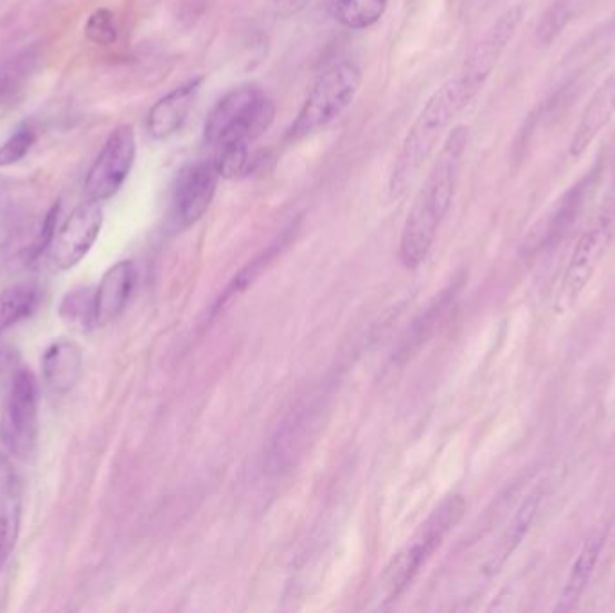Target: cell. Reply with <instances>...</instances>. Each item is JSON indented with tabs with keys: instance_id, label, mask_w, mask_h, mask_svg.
<instances>
[{
	"instance_id": "obj_11",
	"label": "cell",
	"mask_w": 615,
	"mask_h": 613,
	"mask_svg": "<svg viewBox=\"0 0 615 613\" xmlns=\"http://www.w3.org/2000/svg\"><path fill=\"white\" fill-rule=\"evenodd\" d=\"M102 211L99 201L87 200L76 207L61 225L51 244V261L58 270H70L90 253L101 233Z\"/></svg>"
},
{
	"instance_id": "obj_5",
	"label": "cell",
	"mask_w": 615,
	"mask_h": 613,
	"mask_svg": "<svg viewBox=\"0 0 615 613\" xmlns=\"http://www.w3.org/2000/svg\"><path fill=\"white\" fill-rule=\"evenodd\" d=\"M462 513H465V502L461 501V496L448 498L421 527L420 536L394 556L385 568L382 581L388 601L397 600L398 595L406 592L407 586L420 572L421 565L433 553V548L439 547L448 531L453 530V525L461 520Z\"/></svg>"
},
{
	"instance_id": "obj_27",
	"label": "cell",
	"mask_w": 615,
	"mask_h": 613,
	"mask_svg": "<svg viewBox=\"0 0 615 613\" xmlns=\"http://www.w3.org/2000/svg\"><path fill=\"white\" fill-rule=\"evenodd\" d=\"M35 145V134L31 130H19L13 137H10L4 145L0 146V168L13 166L22 160Z\"/></svg>"
},
{
	"instance_id": "obj_19",
	"label": "cell",
	"mask_w": 615,
	"mask_h": 613,
	"mask_svg": "<svg viewBox=\"0 0 615 613\" xmlns=\"http://www.w3.org/2000/svg\"><path fill=\"white\" fill-rule=\"evenodd\" d=\"M213 160L218 168L219 177L242 180L256 175L269 162V154L265 150H254L252 145H243L219 151Z\"/></svg>"
},
{
	"instance_id": "obj_24",
	"label": "cell",
	"mask_w": 615,
	"mask_h": 613,
	"mask_svg": "<svg viewBox=\"0 0 615 613\" xmlns=\"http://www.w3.org/2000/svg\"><path fill=\"white\" fill-rule=\"evenodd\" d=\"M92 288H75L64 297L60 305V319L75 332H89L96 326V299Z\"/></svg>"
},
{
	"instance_id": "obj_20",
	"label": "cell",
	"mask_w": 615,
	"mask_h": 613,
	"mask_svg": "<svg viewBox=\"0 0 615 613\" xmlns=\"http://www.w3.org/2000/svg\"><path fill=\"white\" fill-rule=\"evenodd\" d=\"M40 303V291L37 286L13 285L0 294V335L13 328L14 324L33 315Z\"/></svg>"
},
{
	"instance_id": "obj_25",
	"label": "cell",
	"mask_w": 615,
	"mask_h": 613,
	"mask_svg": "<svg viewBox=\"0 0 615 613\" xmlns=\"http://www.w3.org/2000/svg\"><path fill=\"white\" fill-rule=\"evenodd\" d=\"M38 61L40 52L37 48H31L0 63V101L10 99L22 89V85L37 69Z\"/></svg>"
},
{
	"instance_id": "obj_23",
	"label": "cell",
	"mask_w": 615,
	"mask_h": 613,
	"mask_svg": "<svg viewBox=\"0 0 615 613\" xmlns=\"http://www.w3.org/2000/svg\"><path fill=\"white\" fill-rule=\"evenodd\" d=\"M593 2L594 0H553V4L547 8L546 13L540 19L538 29H536L538 42L549 46Z\"/></svg>"
},
{
	"instance_id": "obj_7",
	"label": "cell",
	"mask_w": 615,
	"mask_h": 613,
	"mask_svg": "<svg viewBox=\"0 0 615 613\" xmlns=\"http://www.w3.org/2000/svg\"><path fill=\"white\" fill-rule=\"evenodd\" d=\"M38 434L37 376L20 367L11 378L0 419V439L19 459H29L35 452Z\"/></svg>"
},
{
	"instance_id": "obj_14",
	"label": "cell",
	"mask_w": 615,
	"mask_h": 613,
	"mask_svg": "<svg viewBox=\"0 0 615 613\" xmlns=\"http://www.w3.org/2000/svg\"><path fill=\"white\" fill-rule=\"evenodd\" d=\"M615 118V71L612 72L596 90V95L583 110L578 127L570 139V155L579 157L588 146L596 141L597 136L611 125Z\"/></svg>"
},
{
	"instance_id": "obj_6",
	"label": "cell",
	"mask_w": 615,
	"mask_h": 613,
	"mask_svg": "<svg viewBox=\"0 0 615 613\" xmlns=\"http://www.w3.org/2000/svg\"><path fill=\"white\" fill-rule=\"evenodd\" d=\"M614 236L615 197L603 207L602 212L594 218L590 227L578 239L556 297V314H565L578 300L579 294L593 279L594 271L611 247Z\"/></svg>"
},
{
	"instance_id": "obj_8",
	"label": "cell",
	"mask_w": 615,
	"mask_h": 613,
	"mask_svg": "<svg viewBox=\"0 0 615 613\" xmlns=\"http://www.w3.org/2000/svg\"><path fill=\"white\" fill-rule=\"evenodd\" d=\"M136 155L134 128L130 125L114 128L85 178V192L89 200L105 201L113 198L130 175Z\"/></svg>"
},
{
	"instance_id": "obj_17",
	"label": "cell",
	"mask_w": 615,
	"mask_h": 613,
	"mask_svg": "<svg viewBox=\"0 0 615 613\" xmlns=\"http://www.w3.org/2000/svg\"><path fill=\"white\" fill-rule=\"evenodd\" d=\"M540 493H531L523 502V506L518 507L517 515L512 516L508 531L504 533V538L500 540L499 548L495 551L490 563H488L490 572L499 571L504 562L511 556L512 551L526 538V534L529 533L533 522H535L538 507H540Z\"/></svg>"
},
{
	"instance_id": "obj_1",
	"label": "cell",
	"mask_w": 615,
	"mask_h": 613,
	"mask_svg": "<svg viewBox=\"0 0 615 613\" xmlns=\"http://www.w3.org/2000/svg\"><path fill=\"white\" fill-rule=\"evenodd\" d=\"M470 141V128L456 127L448 134L438 159L427 175L401 230L400 258L407 268H418L429 256L439 225L452 206L457 180L461 174Z\"/></svg>"
},
{
	"instance_id": "obj_15",
	"label": "cell",
	"mask_w": 615,
	"mask_h": 613,
	"mask_svg": "<svg viewBox=\"0 0 615 613\" xmlns=\"http://www.w3.org/2000/svg\"><path fill=\"white\" fill-rule=\"evenodd\" d=\"M84 355L78 344L60 338L47 347L42 360L43 384L52 394H67L80 382Z\"/></svg>"
},
{
	"instance_id": "obj_12",
	"label": "cell",
	"mask_w": 615,
	"mask_h": 613,
	"mask_svg": "<svg viewBox=\"0 0 615 613\" xmlns=\"http://www.w3.org/2000/svg\"><path fill=\"white\" fill-rule=\"evenodd\" d=\"M202 85H204V76L193 78L186 83L178 85L177 89H173L152 107L146 127L155 141H166L183 130Z\"/></svg>"
},
{
	"instance_id": "obj_26",
	"label": "cell",
	"mask_w": 615,
	"mask_h": 613,
	"mask_svg": "<svg viewBox=\"0 0 615 613\" xmlns=\"http://www.w3.org/2000/svg\"><path fill=\"white\" fill-rule=\"evenodd\" d=\"M85 37L89 38L90 42L96 46H113L117 40L116 17L113 11L107 8L94 11L90 14L87 24H85Z\"/></svg>"
},
{
	"instance_id": "obj_29",
	"label": "cell",
	"mask_w": 615,
	"mask_h": 613,
	"mask_svg": "<svg viewBox=\"0 0 615 613\" xmlns=\"http://www.w3.org/2000/svg\"><path fill=\"white\" fill-rule=\"evenodd\" d=\"M465 2H467L468 8H474V6L479 4L482 0H465Z\"/></svg>"
},
{
	"instance_id": "obj_18",
	"label": "cell",
	"mask_w": 615,
	"mask_h": 613,
	"mask_svg": "<svg viewBox=\"0 0 615 613\" xmlns=\"http://www.w3.org/2000/svg\"><path fill=\"white\" fill-rule=\"evenodd\" d=\"M20 531V490L14 478L0 495V572L4 571L13 554Z\"/></svg>"
},
{
	"instance_id": "obj_3",
	"label": "cell",
	"mask_w": 615,
	"mask_h": 613,
	"mask_svg": "<svg viewBox=\"0 0 615 613\" xmlns=\"http://www.w3.org/2000/svg\"><path fill=\"white\" fill-rule=\"evenodd\" d=\"M275 118L272 99L256 87H240L213 107L204 125V145L213 154L234 146L254 145Z\"/></svg>"
},
{
	"instance_id": "obj_9",
	"label": "cell",
	"mask_w": 615,
	"mask_h": 613,
	"mask_svg": "<svg viewBox=\"0 0 615 613\" xmlns=\"http://www.w3.org/2000/svg\"><path fill=\"white\" fill-rule=\"evenodd\" d=\"M215 160H196L178 171L173 188V218L180 229L192 227L209 209L219 180Z\"/></svg>"
},
{
	"instance_id": "obj_22",
	"label": "cell",
	"mask_w": 615,
	"mask_h": 613,
	"mask_svg": "<svg viewBox=\"0 0 615 613\" xmlns=\"http://www.w3.org/2000/svg\"><path fill=\"white\" fill-rule=\"evenodd\" d=\"M593 175L590 174L588 177L583 178L582 182L576 184L574 188L565 192L558 207L547 218L544 230H541L544 233L541 239H546L547 241V239L558 238V236L564 235L567 227L573 224V220H576V216H578L579 209H582L583 200L587 197V192L593 189Z\"/></svg>"
},
{
	"instance_id": "obj_16",
	"label": "cell",
	"mask_w": 615,
	"mask_h": 613,
	"mask_svg": "<svg viewBox=\"0 0 615 613\" xmlns=\"http://www.w3.org/2000/svg\"><path fill=\"white\" fill-rule=\"evenodd\" d=\"M605 531H597L590 534L587 542L579 551L573 568H570L569 577L565 581L564 590L559 595L558 612H569L578 601L582 600L583 592L587 589L588 581L593 577L594 568H596L597 560L602 556L603 545H605Z\"/></svg>"
},
{
	"instance_id": "obj_10",
	"label": "cell",
	"mask_w": 615,
	"mask_h": 613,
	"mask_svg": "<svg viewBox=\"0 0 615 613\" xmlns=\"http://www.w3.org/2000/svg\"><path fill=\"white\" fill-rule=\"evenodd\" d=\"M524 17H526V6H512L495 20L491 28L480 37L476 48L471 49L461 76L476 95L490 78L504 51L508 49L517 29L523 24Z\"/></svg>"
},
{
	"instance_id": "obj_4",
	"label": "cell",
	"mask_w": 615,
	"mask_h": 613,
	"mask_svg": "<svg viewBox=\"0 0 615 613\" xmlns=\"http://www.w3.org/2000/svg\"><path fill=\"white\" fill-rule=\"evenodd\" d=\"M362 71L353 61H339L322 72L304 99L297 118L286 131V141L297 142L341 118L359 95Z\"/></svg>"
},
{
	"instance_id": "obj_2",
	"label": "cell",
	"mask_w": 615,
	"mask_h": 613,
	"mask_svg": "<svg viewBox=\"0 0 615 613\" xmlns=\"http://www.w3.org/2000/svg\"><path fill=\"white\" fill-rule=\"evenodd\" d=\"M474 96L476 92L468 87L461 75L441 85L430 96L420 116L412 122L401 145L397 162L392 166L389 180V192L392 198H400L412 186L421 168L436 150L439 139Z\"/></svg>"
},
{
	"instance_id": "obj_21",
	"label": "cell",
	"mask_w": 615,
	"mask_h": 613,
	"mask_svg": "<svg viewBox=\"0 0 615 613\" xmlns=\"http://www.w3.org/2000/svg\"><path fill=\"white\" fill-rule=\"evenodd\" d=\"M331 11L351 31L373 28L388 11V0H331Z\"/></svg>"
},
{
	"instance_id": "obj_28",
	"label": "cell",
	"mask_w": 615,
	"mask_h": 613,
	"mask_svg": "<svg viewBox=\"0 0 615 613\" xmlns=\"http://www.w3.org/2000/svg\"><path fill=\"white\" fill-rule=\"evenodd\" d=\"M272 2H274L275 13L283 17V19L295 17L312 4V0H272Z\"/></svg>"
},
{
	"instance_id": "obj_13",
	"label": "cell",
	"mask_w": 615,
	"mask_h": 613,
	"mask_svg": "<svg viewBox=\"0 0 615 613\" xmlns=\"http://www.w3.org/2000/svg\"><path fill=\"white\" fill-rule=\"evenodd\" d=\"M137 283L134 261H119L108 268L94 291L96 299V326H107L123 314Z\"/></svg>"
}]
</instances>
